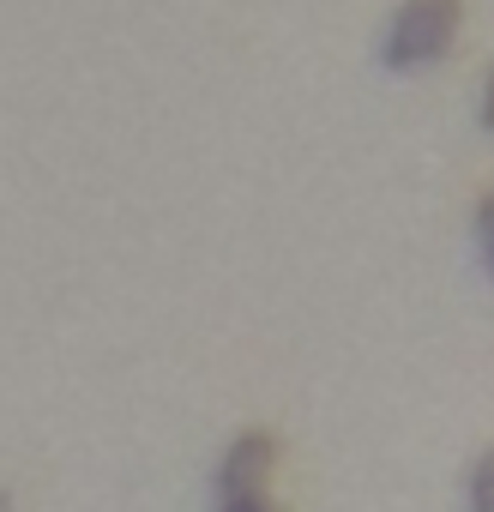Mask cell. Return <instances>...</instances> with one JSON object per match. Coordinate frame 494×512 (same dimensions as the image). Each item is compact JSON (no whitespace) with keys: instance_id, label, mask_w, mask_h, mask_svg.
I'll return each mask as SVG.
<instances>
[{"instance_id":"1","label":"cell","mask_w":494,"mask_h":512,"mask_svg":"<svg viewBox=\"0 0 494 512\" xmlns=\"http://www.w3.org/2000/svg\"><path fill=\"white\" fill-rule=\"evenodd\" d=\"M458 25H464V7L458 0H404L386 25V43H380V67L392 73H422L434 61L452 55L458 43Z\"/></svg>"},{"instance_id":"2","label":"cell","mask_w":494,"mask_h":512,"mask_svg":"<svg viewBox=\"0 0 494 512\" xmlns=\"http://www.w3.org/2000/svg\"><path fill=\"white\" fill-rule=\"evenodd\" d=\"M272 464H278V434H272V428H241V434L223 446V464H217V500L266 494Z\"/></svg>"},{"instance_id":"3","label":"cell","mask_w":494,"mask_h":512,"mask_svg":"<svg viewBox=\"0 0 494 512\" xmlns=\"http://www.w3.org/2000/svg\"><path fill=\"white\" fill-rule=\"evenodd\" d=\"M464 512H494V446L470 464V482H464Z\"/></svg>"},{"instance_id":"4","label":"cell","mask_w":494,"mask_h":512,"mask_svg":"<svg viewBox=\"0 0 494 512\" xmlns=\"http://www.w3.org/2000/svg\"><path fill=\"white\" fill-rule=\"evenodd\" d=\"M476 253H482V272L494 278V193L476 199Z\"/></svg>"},{"instance_id":"5","label":"cell","mask_w":494,"mask_h":512,"mask_svg":"<svg viewBox=\"0 0 494 512\" xmlns=\"http://www.w3.org/2000/svg\"><path fill=\"white\" fill-rule=\"evenodd\" d=\"M476 127L482 133H494V67L482 73V85H476Z\"/></svg>"},{"instance_id":"6","label":"cell","mask_w":494,"mask_h":512,"mask_svg":"<svg viewBox=\"0 0 494 512\" xmlns=\"http://www.w3.org/2000/svg\"><path fill=\"white\" fill-rule=\"evenodd\" d=\"M217 512H278L266 494H247V500H217Z\"/></svg>"},{"instance_id":"7","label":"cell","mask_w":494,"mask_h":512,"mask_svg":"<svg viewBox=\"0 0 494 512\" xmlns=\"http://www.w3.org/2000/svg\"><path fill=\"white\" fill-rule=\"evenodd\" d=\"M0 512H13V494H7V488H0Z\"/></svg>"}]
</instances>
